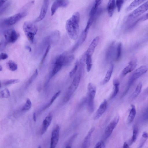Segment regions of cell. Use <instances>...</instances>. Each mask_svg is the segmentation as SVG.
Returning <instances> with one entry per match:
<instances>
[{"label":"cell","instance_id":"obj_38","mask_svg":"<svg viewBox=\"0 0 148 148\" xmlns=\"http://www.w3.org/2000/svg\"><path fill=\"white\" fill-rule=\"evenodd\" d=\"M124 2V0H116V5L118 12L120 11Z\"/></svg>","mask_w":148,"mask_h":148},{"label":"cell","instance_id":"obj_12","mask_svg":"<svg viewBox=\"0 0 148 148\" xmlns=\"http://www.w3.org/2000/svg\"><path fill=\"white\" fill-rule=\"evenodd\" d=\"M115 50V42H111L108 45L105 54V59L106 61L109 62L112 60L113 57Z\"/></svg>","mask_w":148,"mask_h":148},{"label":"cell","instance_id":"obj_4","mask_svg":"<svg viewBox=\"0 0 148 148\" xmlns=\"http://www.w3.org/2000/svg\"><path fill=\"white\" fill-rule=\"evenodd\" d=\"M148 2H145L132 12L128 16L125 22L127 25L139 17L148 10Z\"/></svg>","mask_w":148,"mask_h":148},{"label":"cell","instance_id":"obj_52","mask_svg":"<svg viewBox=\"0 0 148 148\" xmlns=\"http://www.w3.org/2000/svg\"><path fill=\"white\" fill-rule=\"evenodd\" d=\"M101 0V1H102V0Z\"/></svg>","mask_w":148,"mask_h":148},{"label":"cell","instance_id":"obj_41","mask_svg":"<svg viewBox=\"0 0 148 148\" xmlns=\"http://www.w3.org/2000/svg\"><path fill=\"white\" fill-rule=\"evenodd\" d=\"M50 47H51L49 45H48L47 46V47L46 48V50L45 52L44 55L43 56V57H42V59L41 61V62H40L41 64H42L43 62L44 61V60H45V59L46 58L47 56V55L49 51Z\"/></svg>","mask_w":148,"mask_h":148},{"label":"cell","instance_id":"obj_37","mask_svg":"<svg viewBox=\"0 0 148 148\" xmlns=\"http://www.w3.org/2000/svg\"><path fill=\"white\" fill-rule=\"evenodd\" d=\"M77 134H75L70 139H69L68 141H67L66 143V148H70L71 147V145L73 142V141L74 140L76 137L77 136Z\"/></svg>","mask_w":148,"mask_h":148},{"label":"cell","instance_id":"obj_14","mask_svg":"<svg viewBox=\"0 0 148 148\" xmlns=\"http://www.w3.org/2000/svg\"><path fill=\"white\" fill-rule=\"evenodd\" d=\"M52 119V115L51 114H49L46 117L42 122L41 126L40 131L41 134H43L47 131L51 123Z\"/></svg>","mask_w":148,"mask_h":148},{"label":"cell","instance_id":"obj_28","mask_svg":"<svg viewBox=\"0 0 148 148\" xmlns=\"http://www.w3.org/2000/svg\"><path fill=\"white\" fill-rule=\"evenodd\" d=\"M113 85L114 86V91L112 93L111 98H114L117 95L119 91V83L116 79L114 80L113 81Z\"/></svg>","mask_w":148,"mask_h":148},{"label":"cell","instance_id":"obj_11","mask_svg":"<svg viewBox=\"0 0 148 148\" xmlns=\"http://www.w3.org/2000/svg\"><path fill=\"white\" fill-rule=\"evenodd\" d=\"M49 3V0H43L40 14L34 21L35 23L39 22L45 18L47 12Z\"/></svg>","mask_w":148,"mask_h":148},{"label":"cell","instance_id":"obj_26","mask_svg":"<svg viewBox=\"0 0 148 148\" xmlns=\"http://www.w3.org/2000/svg\"><path fill=\"white\" fill-rule=\"evenodd\" d=\"M85 55L86 70L88 72H89L91 70L92 66V56L88 55Z\"/></svg>","mask_w":148,"mask_h":148},{"label":"cell","instance_id":"obj_46","mask_svg":"<svg viewBox=\"0 0 148 148\" xmlns=\"http://www.w3.org/2000/svg\"><path fill=\"white\" fill-rule=\"evenodd\" d=\"M123 148H128L129 147V145L126 142H124L123 145Z\"/></svg>","mask_w":148,"mask_h":148},{"label":"cell","instance_id":"obj_16","mask_svg":"<svg viewBox=\"0 0 148 148\" xmlns=\"http://www.w3.org/2000/svg\"><path fill=\"white\" fill-rule=\"evenodd\" d=\"M99 40L98 36H96L93 39L87 51L84 54L92 56L94 53L95 49L97 46Z\"/></svg>","mask_w":148,"mask_h":148},{"label":"cell","instance_id":"obj_7","mask_svg":"<svg viewBox=\"0 0 148 148\" xmlns=\"http://www.w3.org/2000/svg\"><path fill=\"white\" fill-rule=\"evenodd\" d=\"M4 35L7 42L10 43L15 42L19 36L18 34L13 29H9L5 30Z\"/></svg>","mask_w":148,"mask_h":148},{"label":"cell","instance_id":"obj_49","mask_svg":"<svg viewBox=\"0 0 148 148\" xmlns=\"http://www.w3.org/2000/svg\"><path fill=\"white\" fill-rule=\"evenodd\" d=\"M2 67L0 65V71H2Z\"/></svg>","mask_w":148,"mask_h":148},{"label":"cell","instance_id":"obj_8","mask_svg":"<svg viewBox=\"0 0 148 148\" xmlns=\"http://www.w3.org/2000/svg\"><path fill=\"white\" fill-rule=\"evenodd\" d=\"M119 119V116L117 114L106 127L105 131V138L107 139L111 134L116 126Z\"/></svg>","mask_w":148,"mask_h":148},{"label":"cell","instance_id":"obj_44","mask_svg":"<svg viewBox=\"0 0 148 148\" xmlns=\"http://www.w3.org/2000/svg\"><path fill=\"white\" fill-rule=\"evenodd\" d=\"M8 57V56L7 54L4 53H2L0 54V60H4Z\"/></svg>","mask_w":148,"mask_h":148},{"label":"cell","instance_id":"obj_6","mask_svg":"<svg viewBox=\"0 0 148 148\" xmlns=\"http://www.w3.org/2000/svg\"><path fill=\"white\" fill-rule=\"evenodd\" d=\"M27 14V11H25L15 14L6 18L4 21L5 23L8 25H13L26 16Z\"/></svg>","mask_w":148,"mask_h":148},{"label":"cell","instance_id":"obj_39","mask_svg":"<svg viewBox=\"0 0 148 148\" xmlns=\"http://www.w3.org/2000/svg\"><path fill=\"white\" fill-rule=\"evenodd\" d=\"M78 68V63H76L74 67L69 73V75L70 77H72L75 73Z\"/></svg>","mask_w":148,"mask_h":148},{"label":"cell","instance_id":"obj_19","mask_svg":"<svg viewBox=\"0 0 148 148\" xmlns=\"http://www.w3.org/2000/svg\"><path fill=\"white\" fill-rule=\"evenodd\" d=\"M88 33V32H85L84 30L82 31L78 41L73 48V51H75L84 41L87 36Z\"/></svg>","mask_w":148,"mask_h":148},{"label":"cell","instance_id":"obj_51","mask_svg":"<svg viewBox=\"0 0 148 148\" xmlns=\"http://www.w3.org/2000/svg\"><path fill=\"white\" fill-rule=\"evenodd\" d=\"M1 43H2L1 42H0V46L1 45Z\"/></svg>","mask_w":148,"mask_h":148},{"label":"cell","instance_id":"obj_20","mask_svg":"<svg viewBox=\"0 0 148 148\" xmlns=\"http://www.w3.org/2000/svg\"><path fill=\"white\" fill-rule=\"evenodd\" d=\"M95 130L94 127H92L88 132L87 135L85 137L83 143L82 147L87 148L90 145V139L92 135Z\"/></svg>","mask_w":148,"mask_h":148},{"label":"cell","instance_id":"obj_31","mask_svg":"<svg viewBox=\"0 0 148 148\" xmlns=\"http://www.w3.org/2000/svg\"><path fill=\"white\" fill-rule=\"evenodd\" d=\"M74 56L73 55L68 56H66L64 61V66L69 65L74 60Z\"/></svg>","mask_w":148,"mask_h":148},{"label":"cell","instance_id":"obj_47","mask_svg":"<svg viewBox=\"0 0 148 148\" xmlns=\"http://www.w3.org/2000/svg\"><path fill=\"white\" fill-rule=\"evenodd\" d=\"M25 48L30 52H31V51H32L31 48L29 46H26L25 47Z\"/></svg>","mask_w":148,"mask_h":148},{"label":"cell","instance_id":"obj_17","mask_svg":"<svg viewBox=\"0 0 148 148\" xmlns=\"http://www.w3.org/2000/svg\"><path fill=\"white\" fill-rule=\"evenodd\" d=\"M137 66V61L136 59L132 60L128 64V65L123 70L122 74L125 75L133 71Z\"/></svg>","mask_w":148,"mask_h":148},{"label":"cell","instance_id":"obj_35","mask_svg":"<svg viewBox=\"0 0 148 148\" xmlns=\"http://www.w3.org/2000/svg\"><path fill=\"white\" fill-rule=\"evenodd\" d=\"M60 93V91H59L56 92L52 97L51 99L50 102L46 106V108H47L49 107L53 103L55 100L58 96Z\"/></svg>","mask_w":148,"mask_h":148},{"label":"cell","instance_id":"obj_48","mask_svg":"<svg viewBox=\"0 0 148 148\" xmlns=\"http://www.w3.org/2000/svg\"><path fill=\"white\" fill-rule=\"evenodd\" d=\"M33 118L34 121L35 122L36 121V116L35 113H34L33 114Z\"/></svg>","mask_w":148,"mask_h":148},{"label":"cell","instance_id":"obj_2","mask_svg":"<svg viewBox=\"0 0 148 148\" xmlns=\"http://www.w3.org/2000/svg\"><path fill=\"white\" fill-rule=\"evenodd\" d=\"M34 22L25 21L23 25V29L28 39L31 43L34 42L35 36L36 34L38 28Z\"/></svg>","mask_w":148,"mask_h":148},{"label":"cell","instance_id":"obj_45","mask_svg":"<svg viewBox=\"0 0 148 148\" xmlns=\"http://www.w3.org/2000/svg\"><path fill=\"white\" fill-rule=\"evenodd\" d=\"M8 0H0V8L3 6Z\"/></svg>","mask_w":148,"mask_h":148},{"label":"cell","instance_id":"obj_27","mask_svg":"<svg viewBox=\"0 0 148 148\" xmlns=\"http://www.w3.org/2000/svg\"><path fill=\"white\" fill-rule=\"evenodd\" d=\"M142 87V85L141 83H139L137 85L136 88L132 95L131 98L133 99L136 98L140 93Z\"/></svg>","mask_w":148,"mask_h":148},{"label":"cell","instance_id":"obj_43","mask_svg":"<svg viewBox=\"0 0 148 148\" xmlns=\"http://www.w3.org/2000/svg\"><path fill=\"white\" fill-rule=\"evenodd\" d=\"M148 108L147 107L144 112L143 115V121H146L148 120Z\"/></svg>","mask_w":148,"mask_h":148},{"label":"cell","instance_id":"obj_9","mask_svg":"<svg viewBox=\"0 0 148 148\" xmlns=\"http://www.w3.org/2000/svg\"><path fill=\"white\" fill-rule=\"evenodd\" d=\"M60 130L59 126L57 125L53 130L51 139V148H55L57 146L59 140Z\"/></svg>","mask_w":148,"mask_h":148},{"label":"cell","instance_id":"obj_25","mask_svg":"<svg viewBox=\"0 0 148 148\" xmlns=\"http://www.w3.org/2000/svg\"><path fill=\"white\" fill-rule=\"evenodd\" d=\"M138 134V127L136 125L133 127V135L130 143V145H131L133 143L135 142L137 139Z\"/></svg>","mask_w":148,"mask_h":148},{"label":"cell","instance_id":"obj_34","mask_svg":"<svg viewBox=\"0 0 148 148\" xmlns=\"http://www.w3.org/2000/svg\"><path fill=\"white\" fill-rule=\"evenodd\" d=\"M32 105V103L30 100L29 99H27L26 103L22 108V111H25L29 110L31 108Z\"/></svg>","mask_w":148,"mask_h":148},{"label":"cell","instance_id":"obj_40","mask_svg":"<svg viewBox=\"0 0 148 148\" xmlns=\"http://www.w3.org/2000/svg\"><path fill=\"white\" fill-rule=\"evenodd\" d=\"M38 75V71L37 69H36L35 71L28 80V84H30L37 77Z\"/></svg>","mask_w":148,"mask_h":148},{"label":"cell","instance_id":"obj_13","mask_svg":"<svg viewBox=\"0 0 148 148\" xmlns=\"http://www.w3.org/2000/svg\"><path fill=\"white\" fill-rule=\"evenodd\" d=\"M107 106V101L105 99L101 104L96 112L94 117V120H97L101 117L106 110Z\"/></svg>","mask_w":148,"mask_h":148},{"label":"cell","instance_id":"obj_33","mask_svg":"<svg viewBox=\"0 0 148 148\" xmlns=\"http://www.w3.org/2000/svg\"><path fill=\"white\" fill-rule=\"evenodd\" d=\"M10 96V93L9 90L5 88L0 92V98H8Z\"/></svg>","mask_w":148,"mask_h":148},{"label":"cell","instance_id":"obj_1","mask_svg":"<svg viewBox=\"0 0 148 148\" xmlns=\"http://www.w3.org/2000/svg\"><path fill=\"white\" fill-rule=\"evenodd\" d=\"M80 14L78 12H75L68 19L66 23V29L68 35L72 39L75 40L78 37L79 28Z\"/></svg>","mask_w":148,"mask_h":148},{"label":"cell","instance_id":"obj_23","mask_svg":"<svg viewBox=\"0 0 148 148\" xmlns=\"http://www.w3.org/2000/svg\"><path fill=\"white\" fill-rule=\"evenodd\" d=\"M131 108L127 117V122L130 123L134 120L135 116L136 110L135 106L133 104L131 105Z\"/></svg>","mask_w":148,"mask_h":148},{"label":"cell","instance_id":"obj_36","mask_svg":"<svg viewBox=\"0 0 148 148\" xmlns=\"http://www.w3.org/2000/svg\"><path fill=\"white\" fill-rule=\"evenodd\" d=\"M20 80L18 79H12L8 80L5 82L4 85H9L14 84L19 82Z\"/></svg>","mask_w":148,"mask_h":148},{"label":"cell","instance_id":"obj_15","mask_svg":"<svg viewBox=\"0 0 148 148\" xmlns=\"http://www.w3.org/2000/svg\"><path fill=\"white\" fill-rule=\"evenodd\" d=\"M148 19V14L136 18L133 21L126 25V29L127 30L131 29L134 28L140 22L143 21Z\"/></svg>","mask_w":148,"mask_h":148},{"label":"cell","instance_id":"obj_18","mask_svg":"<svg viewBox=\"0 0 148 148\" xmlns=\"http://www.w3.org/2000/svg\"><path fill=\"white\" fill-rule=\"evenodd\" d=\"M88 95L87 98L94 100L96 91L95 85L92 83H89L88 86Z\"/></svg>","mask_w":148,"mask_h":148},{"label":"cell","instance_id":"obj_24","mask_svg":"<svg viewBox=\"0 0 148 148\" xmlns=\"http://www.w3.org/2000/svg\"><path fill=\"white\" fill-rule=\"evenodd\" d=\"M145 0H134L127 8L126 11H128L131 10L137 7Z\"/></svg>","mask_w":148,"mask_h":148},{"label":"cell","instance_id":"obj_50","mask_svg":"<svg viewBox=\"0 0 148 148\" xmlns=\"http://www.w3.org/2000/svg\"><path fill=\"white\" fill-rule=\"evenodd\" d=\"M1 81H0V88H1Z\"/></svg>","mask_w":148,"mask_h":148},{"label":"cell","instance_id":"obj_29","mask_svg":"<svg viewBox=\"0 0 148 148\" xmlns=\"http://www.w3.org/2000/svg\"><path fill=\"white\" fill-rule=\"evenodd\" d=\"M122 46L121 43L119 42L118 44L116 47L115 60L117 61L119 60L121 56Z\"/></svg>","mask_w":148,"mask_h":148},{"label":"cell","instance_id":"obj_21","mask_svg":"<svg viewBox=\"0 0 148 148\" xmlns=\"http://www.w3.org/2000/svg\"><path fill=\"white\" fill-rule=\"evenodd\" d=\"M115 0H109L108 2L107 9L108 13L110 17L112 16L115 7Z\"/></svg>","mask_w":148,"mask_h":148},{"label":"cell","instance_id":"obj_3","mask_svg":"<svg viewBox=\"0 0 148 148\" xmlns=\"http://www.w3.org/2000/svg\"><path fill=\"white\" fill-rule=\"evenodd\" d=\"M147 67L142 66L137 69L132 73L128 81L127 85L125 91L123 92L122 97L127 93L134 82L139 77L147 71Z\"/></svg>","mask_w":148,"mask_h":148},{"label":"cell","instance_id":"obj_10","mask_svg":"<svg viewBox=\"0 0 148 148\" xmlns=\"http://www.w3.org/2000/svg\"><path fill=\"white\" fill-rule=\"evenodd\" d=\"M69 4V0H56L51 6V15H53L59 8L66 7Z\"/></svg>","mask_w":148,"mask_h":148},{"label":"cell","instance_id":"obj_5","mask_svg":"<svg viewBox=\"0 0 148 148\" xmlns=\"http://www.w3.org/2000/svg\"><path fill=\"white\" fill-rule=\"evenodd\" d=\"M65 56L64 55H61L56 59L51 73V77L55 75L64 66V61Z\"/></svg>","mask_w":148,"mask_h":148},{"label":"cell","instance_id":"obj_42","mask_svg":"<svg viewBox=\"0 0 148 148\" xmlns=\"http://www.w3.org/2000/svg\"><path fill=\"white\" fill-rule=\"evenodd\" d=\"M105 147V145L102 140H100L98 142L95 147V148H104Z\"/></svg>","mask_w":148,"mask_h":148},{"label":"cell","instance_id":"obj_22","mask_svg":"<svg viewBox=\"0 0 148 148\" xmlns=\"http://www.w3.org/2000/svg\"><path fill=\"white\" fill-rule=\"evenodd\" d=\"M114 66L111 64L107 71L105 76L101 83L102 85H104L107 83L110 80L113 71Z\"/></svg>","mask_w":148,"mask_h":148},{"label":"cell","instance_id":"obj_30","mask_svg":"<svg viewBox=\"0 0 148 148\" xmlns=\"http://www.w3.org/2000/svg\"><path fill=\"white\" fill-rule=\"evenodd\" d=\"M7 65L8 69L12 71H15L18 68L17 64L12 60H9L7 62Z\"/></svg>","mask_w":148,"mask_h":148},{"label":"cell","instance_id":"obj_32","mask_svg":"<svg viewBox=\"0 0 148 148\" xmlns=\"http://www.w3.org/2000/svg\"><path fill=\"white\" fill-rule=\"evenodd\" d=\"M147 138L148 134L147 133L145 132H143L138 146L139 148L142 147L143 146Z\"/></svg>","mask_w":148,"mask_h":148}]
</instances>
